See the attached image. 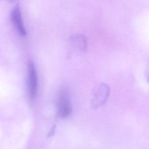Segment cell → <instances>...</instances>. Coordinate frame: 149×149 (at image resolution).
Here are the masks:
<instances>
[{
  "label": "cell",
  "mask_w": 149,
  "mask_h": 149,
  "mask_svg": "<svg viewBox=\"0 0 149 149\" xmlns=\"http://www.w3.org/2000/svg\"><path fill=\"white\" fill-rule=\"evenodd\" d=\"M72 112L70 93L66 88H62L57 98V115L61 118L68 117Z\"/></svg>",
  "instance_id": "cell-2"
},
{
  "label": "cell",
  "mask_w": 149,
  "mask_h": 149,
  "mask_svg": "<svg viewBox=\"0 0 149 149\" xmlns=\"http://www.w3.org/2000/svg\"><path fill=\"white\" fill-rule=\"evenodd\" d=\"M146 77H147V80L148 81V82L149 83V68L147 71V73H146Z\"/></svg>",
  "instance_id": "cell-6"
},
{
  "label": "cell",
  "mask_w": 149,
  "mask_h": 149,
  "mask_svg": "<svg viewBox=\"0 0 149 149\" xmlns=\"http://www.w3.org/2000/svg\"><path fill=\"white\" fill-rule=\"evenodd\" d=\"M110 92L109 86L104 83H101L95 86L92 93L91 106L97 108L101 107L107 101Z\"/></svg>",
  "instance_id": "cell-3"
},
{
  "label": "cell",
  "mask_w": 149,
  "mask_h": 149,
  "mask_svg": "<svg viewBox=\"0 0 149 149\" xmlns=\"http://www.w3.org/2000/svg\"><path fill=\"white\" fill-rule=\"evenodd\" d=\"M11 21L19 34L22 36L26 34V30L22 19V16L19 6L16 5L12 10L10 13Z\"/></svg>",
  "instance_id": "cell-4"
},
{
  "label": "cell",
  "mask_w": 149,
  "mask_h": 149,
  "mask_svg": "<svg viewBox=\"0 0 149 149\" xmlns=\"http://www.w3.org/2000/svg\"><path fill=\"white\" fill-rule=\"evenodd\" d=\"M27 86L29 101L33 102L38 93V75L34 63L31 60H29L27 65Z\"/></svg>",
  "instance_id": "cell-1"
},
{
  "label": "cell",
  "mask_w": 149,
  "mask_h": 149,
  "mask_svg": "<svg viewBox=\"0 0 149 149\" xmlns=\"http://www.w3.org/2000/svg\"><path fill=\"white\" fill-rule=\"evenodd\" d=\"M72 43L76 49L84 52L87 48V40L86 37L82 34H76L71 37Z\"/></svg>",
  "instance_id": "cell-5"
}]
</instances>
